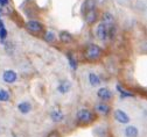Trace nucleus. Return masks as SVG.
<instances>
[{"instance_id": "obj_1", "label": "nucleus", "mask_w": 147, "mask_h": 137, "mask_svg": "<svg viewBox=\"0 0 147 137\" xmlns=\"http://www.w3.org/2000/svg\"><path fill=\"white\" fill-rule=\"evenodd\" d=\"M96 120V114L88 108H81L76 113V121L81 126H89Z\"/></svg>"}, {"instance_id": "obj_2", "label": "nucleus", "mask_w": 147, "mask_h": 137, "mask_svg": "<svg viewBox=\"0 0 147 137\" xmlns=\"http://www.w3.org/2000/svg\"><path fill=\"white\" fill-rule=\"evenodd\" d=\"M103 56V49L97 44H89L84 50V57L89 62H96Z\"/></svg>"}, {"instance_id": "obj_3", "label": "nucleus", "mask_w": 147, "mask_h": 137, "mask_svg": "<svg viewBox=\"0 0 147 137\" xmlns=\"http://www.w3.org/2000/svg\"><path fill=\"white\" fill-rule=\"evenodd\" d=\"M26 29L32 33V34H41L43 33V26L39 20H35V19H32V20L27 21L26 23Z\"/></svg>"}, {"instance_id": "obj_4", "label": "nucleus", "mask_w": 147, "mask_h": 137, "mask_svg": "<svg viewBox=\"0 0 147 137\" xmlns=\"http://www.w3.org/2000/svg\"><path fill=\"white\" fill-rule=\"evenodd\" d=\"M97 96H98V99L102 102H109V101L112 100L113 93H112L111 90L107 88V87H100L97 91Z\"/></svg>"}, {"instance_id": "obj_5", "label": "nucleus", "mask_w": 147, "mask_h": 137, "mask_svg": "<svg viewBox=\"0 0 147 137\" xmlns=\"http://www.w3.org/2000/svg\"><path fill=\"white\" fill-rule=\"evenodd\" d=\"M96 36L103 42H106L107 40H110L109 38V26L104 25L103 22L97 25V27H96Z\"/></svg>"}, {"instance_id": "obj_6", "label": "nucleus", "mask_w": 147, "mask_h": 137, "mask_svg": "<svg viewBox=\"0 0 147 137\" xmlns=\"http://www.w3.org/2000/svg\"><path fill=\"white\" fill-rule=\"evenodd\" d=\"M113 117H115V120L121 124H128L130 123V116H128L127 113H125L124 110L121 109H116L113 112Z\"/></svg>"}, {"instance_id": "obj_7", "label": "nucleus", "mask_w": 147, "mask_h": 137, "mask_svg": "<svg viewBox=\"0 0 147 137\" xmlns=\"http://www.w3.org/2000/svg\"><path fill=\"white\" fill-rule=\"evenodd\" d=\"M95 112L98 114V115H102V116H107L111 112V106H110L107 102H98L95 105Z\"/></svg>"}, {"instance_id": "obj_8", "label": "nucleus", "mask_w": 147, "mask_h": 137, "mask_svg": "<svg viewBox=\"0 0 147 137\" xmlns=\"http://www.w3.org/2000/svg\"><path fill=\"white\" fill-rule=\"evenodd\" d=\"M3 80L6 84H14L18 82V73L14 70H5L3 73Z\"/></svg>"}, {"instance_id": "obj_9", "label": "nucleus", "mask_w": 147, "mask_h": 137, "mask_svg": "<svg viewBox=\"0 0 147 137\" xmlns=\"http://www.w3.org/2000/svg\"><path fill=\"white\" fill-rule=\"evenodd\" d=\"M70 90H71V83H70L69 80L63 79V80L60 82V84H59V86H57L59 93H61V94H67V93L70 92Z\"/></svg>"}, {"instance_id": "obj_10", "label": "nucleus", "mask_w": 147, "mask_h": 137, "mask_svg": "<svg viewBox=\"0 0 147 137\" xmlns=\"http://www.w3.org/2000/svg\"><path fill=\"white\" fill-rule=\"evenodd\" d=\"M124 135H125V137H138L139 136V130L136 126L128 124L124 129Z\"/></svg>"}, {"instance_id": "obj_11", "label": "nucleus", "mask_w": 147, "mask_h": 137, "mask_svg": "<svg viewBox=\"0 0 147 137\" xmlns=\"http://www.w3.org/2000/svg\"><path fill=\"white\" fill-rule=\"evenodd\" d=\"M32 108L33 107H32L30 102H28V101H21V102L18 104V110H19L22 115H27L28 113H30Z\"/></svg>"}, {"instance_id": "obj_12", "label": "nucleus", "mask_w": 147, "mask_h": 137, "mask_svg": "<svg viewBox=\"0 0 147 137\" xmlns=\"http://www.w3.org/2000/svg\"><path fill=\"white\" fill-rule=\"evenodd\" d=\"M88 80H89V84L92 86V87H97L100 85L102 80H100V78L98 74H96L95 72H90L88 74Z\"/></svg>"}, {"instance_id": "obj_13", "label": "nucleus", "mask_w": 147, "mask_h": 137, "mask_svg": "<svg viewBox=\"0 0 147 137\" xmlns=\"http://www.w3.org/2000/svg\"><path fill=\"white\" fill-rule=\"evenodd\" d=\"M50 119L53 122H62L64 120V114L60 110V109H54L51 113H50Z\"/></svg>"}, {"instance_id": "obj_14", "label": "nucleus", "mask_w": 147, "mask_h": 137, "mask_svg": "<svg viewBox=\"0 0 147 137\" xmlns=\"http://www.w3.org/2000/svg\"><path fill=\"white\" fill-rule=\"evenodd\" d=\"M97 19H98V14H97L96 9H95V11H90V12H86V13H85V21H86L88 25H92V23H95V22L97 21Z\"/></svg>"}, {"instance_id": "obj_15", "label": "nucleus", "mask_w": 147, "mask_h": 137, "mask_svg": "<svg viewBox=\"0 0 147 137\" xmlns=\"http://www.w3.org/2000/svg\"><path fill=\"white\" fill-rule=\"evenodd\" d=\"M59 37H60V41H61L63 44H70V43H72V41H74L72 35H71L70 33H68V31H61Z\"/></svg>"}, {"instance_id": "obj_16", "label": "nucleus", "mask_w": 147, "mask_h": 137, "mask_svg": "<svg viewBox=\"0 0 147 137\" xmlns=\"http://www.w3.org/2000/svg\"><path fill=\"white\" fill-rule=\"evenodd\" d=\"M102 22L106 26H115V17L111 13L105 12L102 16Z\"/></svg>"}, {"instance_id": "obj_17", "label": "nucleus", "mask_w": 147, "mask_h": 137, "mask_svg": "<svg viewBox=\"0 0 147 137\" xmlns=\"http://www.w3.org/2000/svg\"><path fill=\"white\" fill-rule=\"evenodd\" d=\"M95 8H96V0H85L82 6V12L86 13L90 11H95Z\"/></svg>"}, {"instance_id": "obj_18", "label": "nucleus", "mask_w": 147, "mask_h": 137, "mask_svg": "<svg viewBox=\"0 0 147 137\" xmlns=\"http://www.w3.org/2000/svg\"><path fill=\"white\" fill-rule=\"evenodd\" d=\"M116 87H117V91L120 93V98H121V99H125V98H133V96H134V94H133L132 92L125 90V88L121 87V85H119V84H117Z\"/></svg>"}, {"instance_id": "obj_19", "label": "nucleus", "mask_w": 147, "mask_h": 137, "mask_svg": "<svg viewBox=\"0 0 147 137\" xmlns=\"http://www.w3.org/2000/svg\"><path fill=\"white\" fill-rule=\"evenodd\" d=\"M9 100H11V93L5 88H0V102H8Z\"/></svg>"}, {"instance_id": "obj_20", "label": "nucleus", "mask_w": 147, "mask_h": 137, "mask_svg": "<svg viewBox=\"0 0 147 137\" xmlns=\"http://www.w3.org/2000/svg\"><path fill=\"white\" fill-rule=\"evenodd\" d=\"M45 40L48 43H54L55 41H56V35H55V33L53 30H48L45 34Z\"/></svg>"}, {"instance_id": "obj_21", "label": "nucleus", "mask_w": 147, "mask_h": 137, "mask_svg": "<svg viewBox=\"0 0 147 137\" xmlns=\"http://www.w3.org/2000/svg\"><path fill=\"white\" fill-rule=\"evenodd\" d=\"M68 58H69V64H70L71 69L72 70H76L77 69V62L75 61V58H74L72 55H70V53H68Z\"/></svg>"}, {"instance_id": "obj_22", "label": "nucleus", "mask_w": 147, "mask_h": 137, "mask_svg": "<svg viewBox=\"0 0 147 137\" xmlns=\"http://www.w3.org/2000/svg\"><path fill=\"white\" fill-rule=\"evenodd\" d=\"M6 36H7V30H6V28L4 27L3 22L0 21V38H1V40H5Z\"/></svg>"}, {"instance_id": "obj_23", "label": "nucleus", "mask_w": 147, "mask_h": 137, "mask_svg": "<svg viewBox=\"0 0 147 137\" xmlns=\"http://www.w3.org/2000/svg\"><path fill=\"white\" fill-rule=\"evenodd\" d=\"M47 137H61V135H60V132H59V131L54 130V131L49 132V134L47 135Z\"/></svg>"}, {"instance_id": "obj_24", "label": "nucleus", "mask_w": 147, "mask_h": 137, "mask_svg": "<svg viewBox=\"0 0 147 137\" xmlns=\"http://www.w3.org/2000/svg\"><path fill=\"white\" fill-rule=\"evenodd\" d=\"M8 4H9V0H0V6L1 7L8 6Z\"/></svg>"}]
</instances>
